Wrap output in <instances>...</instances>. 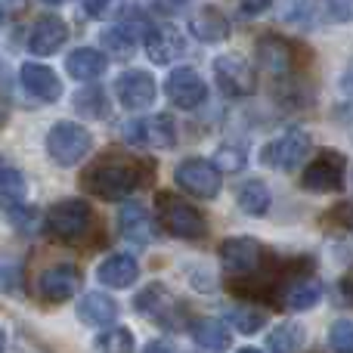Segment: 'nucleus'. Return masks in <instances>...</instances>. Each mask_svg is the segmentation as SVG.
Here are the masks:
<instances>
[{"label": "nucleus", "instance_id": "nucleus-1", "mask_svg": "<svg viewBox=\"0 0 353 353\" xmlns=\"http://www.w3.org/2000/svg\"><path fill=\"white\" fill-rule=\"evenodd\" d=\"M143 183H146V168H143V161L130 159V155H121V152L103 155V159H97L93 165H87V171L81 174V189H87L90 195L105 199V201L128 199Z\"/></svg>", "mask_w": 353, "mask_h": 353}, {"label": "nucleus", "instance_id": "nucleus-2", "mask_svg": "<svg viewBox=\"0 0 353 353\" xmlns=\"http://www.w3.org/2000/svg\"><path fill=\"white\" fill-rule=\"evenodd\" d=\"M155 208H159V223L171 232L174 239H186V242H195V239L208 236V220L192 201H186L176 192H159L155 195Z\"/></svg>", "mask_w": 353, "mask_h": 353}, {"label": "nucleus", "instance_id": "nucleus-3", "mask_svg": "<svg viewBox=\"0 0 353 353\" xmlns=\"http://www.w3.org/2000/svg\"><path fill=\"white\" fill-rule=\"evenodd\" d=\"M47 230L59 242H81L93 230V208L84 199H62L47 211Z\"/></svg>", "mask_w": 353, "mask_h": 353}, {"label": "nucleus", "instance_id": "nucleus-4", "mask_svg": "<svg viewBox=\"0 0 353 353\" xmlns=\"http://www.w3.org/2000/svg\"><path fill=\"white\" fill-rule=\"evenodd\" d=\"M90 146H93L90 130L78 121H56L47 134V155L59 168H72L78 161H84Z\"/></svg>", "mask_w": 353, "mask_h": 353}, {"label": "nucleus", "instance_id": "nucleus-5", "mask_svg": "<svg viewBox=\"0 0 353 353\" xmlns=\"http://www.w3.org/2000/svg\"><path fill=\"white\" fill-rule=\"evenodd\" d=\"M344 180H347V159L335 149H323L316 152V159L307 165L304 176H301V186L307 192L316 195H329V192H341Z\"/></svg>", "mask_w": 353, "mask_h": 353}, {"label": "nucleus", "instance_id": "nucleus-6", "mask_svg": "<svg viewBox=\"0 0 353 353\" xmlns=\"http://www.w3.org/2000/svg\"><path fill=\"white\" fill-rule=\"evenodd\" d=\"M263 245L251 236H232L220 245V263L232 279H254L263 270Z\"/></svg>", "mask_w": 353, "mask_h": 353}, {"label": "nucleus", "instance_id": "nucleus-7", "mask_svg": "<svg viewBox=\"0 0 353 353\" xmlns=\"http://www.w3.org/2000/svg\"><path fill=\"white\" fill-rule=\"evenodd\" d=\"M307 152H310V134L301 128H288L261 149V161L276 171H292L307 159Z\"/></svg>", "mask_w": 353, "mask_h": 353}, {"label": "nucleus", "instance_id": "nucleus-8", "mask_svg": "<svg viewBox=\"0 0 353 353\" xmlns=\"http://www.w3.org/2000/svg\"><path fill=\"white\" fill-rule=\"evenodd\" d=\"M174 180H176V186H180L183 192L195 195V199H217L223 176H220V171H217V165H214V161H208V159H186V161H180V165H176Z\"/></svg>", "mask_w": 353, "mask_h": 353}, {"label": "nucleus", "instance_id": "nucleus-9", "mask_svg": "<svg viewBox=\"0 0 353 353\" xmlns=\"http://www.w3.org/2000/svg\"><path fill=\"white\" fill-rule=\"evenodd\" d=\"M214 81H217V87L226 97H251L257 90L254 68L239 53H226L214 59Z\"/></svg>", "mask_w": 353, "mask_h": 353}, {"label": "nucleus", "instance_id": "nucleus-10", "mask_svg": "<svg viewBox=\"0 0 353 353\" xmlns=\"http://www.w3.org/2000/svg\"><path fill=\"white\" fill-rule=\"evenodd\" d=\"M124 140L137 143V146H159V149H171L176 143V128L174 118L159 112V115H146V118H134L124 124Z\"/></svg>", "mask_w": 353, "mask_h": 353}, {"label": "nucleus", "instance_id": "nucleus-11", "mask_svg": "<svg viewBox=\"0 0 353 353\" xmlns=\"http://www.w3.org/2000/svg\"><path fill=\"white\" fill-rule=\"evenodd\" d=\"M165 93H168V99H171L176 109L192 112L208 99V84H205V78H201L195 68L180 65V68H174V72L168 74Z\"/></svg>", "mask_w": 353, "mask_h": 353}, {"label": "nucleus", "instance_id": "nucleus-12", "mask_svg": "<svg viewBox=\"0 0 353 353\" xmlns=\"http://www.w3.org/2000/svg\"><path fill=\"white\" fill-rule=\"evenodd\" d=\"M115 97L128 112H146L155 103V97H159V87H155V78L149 72L130 68V72L118 74Z\"/></svg>", "mask_w": 353, "mask_h": 353}, {"label": "nucleus", "instance_id": "nucleus-13", "mask_svg": "<svg viewBox=\"0 0 353 353\" xmlns=\"http://www.w3.org/2000/svg\"><path fill=\"white\" fill-rule=\"evenodd\" d=\"M146 31H149V22H146V19H124V22H118V25H112V28H105L103 34H99V41H103V50L112 56V59L128 62L130 56L137 53L140 41L146 37Z\"/></svg>", "mask_w": 353, "mask_h": 353}, {"label": "nucleus", "instance_id": "nucleus-14", "mask_svg": "<svg viewBox=\"0 0 353 353\" xmlns=\"http://www.w3.org/2000/svg\"><path fill=\"white\" fill-rule=\"evenodd\" d=\"M81 282H84V276H81V270L74 267V263H56V267H47L41 273L37 292H41V298L50 301V304H65L68 298L78 294Z\"/></svg>", "mask_w": 353, "mask_h": 353}, {"label": "nucleus", "instance_id": "nucleus-15", "mask_svg": "<svg viewBox=\"0 0 353 353\" xmlns=\"http://www.w3.org/2000/svg\"><path fill=\"white\" fill-rule=\"evenodd\" d=\"M134 307L143 313V316H149L152 323L165 325V329H176V316H180V304L174 301V294L168 292L161 282H152V285H146L140 294L134 298Z\"/></svg>", "mask_w": 353, "mask_h": 353}, {"label": "nucleus", "instance_id": "nucleus-16", "mask_svg": "<svg viewBox=\"0 0 353 353\" xmlns=\"http://www.w3.org/2000/svg\"><path fill=\"white\" fill-rule=\"evenodd\" d=\"M118 232H121V239H128L130 245L146 248V245L155 242L159 226H155V217L140 205V201H128V205L118 211Z\"/></svg>", "mask_w": 353, "mask_h": 353}, {"label": "nucleus", "instance_id": "nucleus-17", "mask_svg": "<svg viewBox=\"0 0 353 353\" xmlns=\"http://www.w3.org/2000/svg\"><path fill=\"white\" fill-rule=\"evenodd\" d=\"M143 43H146V53L155 65H171V62H176L183 53H186V41H183V34L168 22L165 25H149Z\"/></svg>", "mask_w": 353, "mask_h": 353}, {"label": "nucleus", "instance_id": "nucleus-18", "mask_svg": "<svg viewBox=\"0 0 353 353\" xmlns=\"http://www.w3.org/2000/svg\"><path fill=\"white\" fill-rule=\"evenodd\" d=\"M19 81H22L25 90L34 99H41V103H56V99L62 97L59 74L50 65H41V62H25V65L19 68Z\"/></svg>", "mask_w": 353, "mask_h": 353}, {"label": "nucleus", "instance_id": "nucleus-19", "mask_svg": "<svg viewBox=\"0 0 353 353\" xmlns=\"http://www.w3.org/2000/svg\"><path fill=\"white\" fill-rule=\"evenodd\" d=\"M276 292H279V304L288 307V310H310L323 298V282L310 273H301V276H292Z\"/></svg>", "mask_w": 353, "mask_h": 353}, {"label": "nucleus", "instance_id": "nucleus-20", "mask_svg": "<svg viewBox=\"0 0 353 353\" xmlns=\"http://www.w3.org/2000/svg\"><path fill=\"white\" fill-rule=\"evenodd\" d=\"M68 41V25L59 16H41L28 31V50L34 56H53Z\"/></svg>", "mask_w": 353, "mask_h": 353}, {"label": "nucleus", "instance_id": "nucleus-21", "mask_svg": "<svg viewBox=\"0 0 353 353\" xmlns=\"http://www.w3.org/2000/svg\"><path fill=\"white\" fill-rule=\"evenodd\" d=\"M257 62H261L270 74H288L294 65V50L285 37L261 34L257 37Z\"/></svg>", "mask_w": 353, "mask_h": 353}, {"label": "nucleus", "instance_id": "nucleus-22", "mask_svg": "<svg viewBox=\"0 0 353 353\" xmlns=\"http://www.w3.org/2000/svg\"><path fill=\"white\" fill-rule=\"evenodd\" d=\"M78 319L84 325H97V329H112L118 319V301L103 292H87L78 301Z\"/></svg>", "mask_w": 353, "mask_h": 353}, {"label": "nucleus", "instance_id": "nucleus-23", "mask_svg": "<svg viewBox=\"0 0 353 353\" xmlns=\"http://www.w3.org/2000/svg\"><path fill=\"white\" fill-rule=\"evenodd\" d=\"M189 31H192V37L201 43H220L230 37V19H226L217 6H201V10L189 19Z\"/></svg>", "mask_w": 353, "mask_h": 353}, {"label": "nucleus", "instance_id": "nucleus-24", "mask_svg": "<svg viewBox=\"0 0 353 353\" xmlns=\"http://www.w3.org/2000/svg\"><path fill=\"white\" fill-rule=\"evenodd\" d=\"M65 68H68V74H72L74 81L90 84V81H97V78H103L105 74L109 59H105V53H99V50H93V47H78V50L68 53Z\"/></svg>", "mask_w": 353, "mask_h": 353}, {"label": "nucleus", "instance_id": "nucleus-25", "mask_svg": "<svg viewBox=\"0 0 353 353\" xmlns=\"http://www.w3.org/2000/svg\"><path fill=\"white\" fill-rule=\"evenodd\" d=\"M140 276V263L130 254H109L97 270V279L105 288H130Z\"/></svg>", "mask_w": 353, "mask_h": 353}, {"label": "nucleus", "instance_id": "nucleus-26", "mask_svg": "<svg viewBox=\"0 0 353 353\" xmlns=\"http://www.w3.org/2000/svg\"><path fill=\"white\" fill-rule=\"evenodd\" d=\"M189 332H192V341L199 344L201 350L208 353H226L230 350V329H226L220 319H211V316H201L195 319L192 325H189Z\"/></svg>", "mask_w": 353, "mask_h": 353}, {"label": "nucleus", "instance_id": "nucleus-27", "mask_svg": "<svg viewBox=\"0 0 353 353\" xmlns=\"http://www.w3.org/2000/svg\"><path fill=\"white\" fill-rule=\"evenodd\" d=\"M236 201L245 214H251V217H263V214L270 211V205H273V195H270V189H267L263 180H245L236 192Z\"/></svg>", "mask_w": 353, "mask_h": 353}, {"label": "nucleus", "instance_id": "nucleus-28", "mask_svg": "<svg viewBox=\"0 0 353 353\" xmlns=\"http://www.w3.org/2000/svg\"><path fill=\"white\" fill-rule=\"evenodd\" d=\"M304 341H307V332H304V325L301 323H279L273 332L267 335V347L270 353H298L301 347H304Z\"/></svg>", "mask_w": 353, "mask_h": 353}, {"label": "nucleus", "instance_id": "nucleus-29", "mask_svg": "<svg viewBox=\"0 0 353 353\" xmlns=\"http://www.w3.org/2000/svg\"><path fill=\"white\" fill-rule=\"evenodd\" d=\"M74 109L81 112L84 118H97V121H103V118L112 115V103H109V93H105V87H84V90H78V97H74Z\"/></svg>", "mask_w": 353, "mask_h": 353}, {"label": "nucleus", "instance_id": "nucleus-30", "mask_svg": "<svg viewBox=\"0 0 353 353\" xmlns=\"http://www.w3.org/2000/svg\"><path fill=\"white\" fill-rule=\"evenodd\" d=\"M0 292L3 294H22L25 292V270H22V261L6 251H0Z\"/></svg>", "mask_w": 353, "mask_h": 353}, {"label": "nucleus", "instance_id": "nucleus-31", "mask_svg": "<svg viewBox=\"0 0 353 353\" xmlns=\"http://www.w3.org/2000/svg\"><path fill=\"white\" fill-rule=\"evenodd\" d=\"M93 347H97V353H134V335H130V329L112 325V329L99 332Z\"/></svg>", "mask_w": 353, "mask_h": 353}, {"label": "nucleus", "instance_id": "nucleus-32", "mask_svg": "<svg viewBox=\"0 0 353 353\" xmlns=\"http://www.w3.org/2000/svg\"><path fill=\"white\" fill-rule=\"evenodd\" d=\"M226 319H230V325L236 332H242V335H254V332L263 329L267 313L257 310V307H232V310L226 313Z\"/></svg>", "mask_w": 353, "mask_h": 353}, {"label": "nucleus", "instance_id": "nucleus-33", "mask_svg": "<svg viewBox=\"0 0 353 353\" xmlns=\"http://www.w3.org/2000/svg\"><path fill=\"white\" fill-rule=\"evenodd\" d=\"M3 211H6V220H10L19 232H37L41 230V214H37L34 208L22 205V201H3Z\"/></svg>", "mask_w": 353, "mask_h": 353}, {"label": "nucleus", "instance_id": "nucleus-34", "mask_svg": "<svg viewBox=\"0 0 353 353\" xmlns=\"http://www.w3.org/2000/svg\"><path fill=\"white\" fill-rule=\"evenodd\" d=\"M0 199L3 201H22L25 199V176L19 168L0 161Z\"/></svg>", "mask_w": 353, "mask_h": 353}, {"label": "nucleus", "instance_id": "nucleus-35", "mask_svg": "<svg viewBox=\"0 0 353 353\" xmlns=\"http://www.w3.org/2000/svg\"><path fill=\"white\" fill-rule=\"evenodd\" d=\"M329 344L338 353H353V319H335L329 325Z\"/></svg>", "mask_w": 353, "mask_h": 353}, {"label": "nucleus", "instance_id": "nucleus-36", "mask_svg": "<svg viewBox=\"0 0 353 353\" xmlns=\"http://www.w3.org/2000/svg\"><path fill=\"white\" fill-rule=\"evenodd\" d=\"M214 165L217 171H239L245 168V146H232V143H223L214 155Z\"/></svg>", "mask_w": 353, "mask_h": 353}, {"label": "nucleus", "instance_id": "nucleus-37", "mask_svg": "<svg viewBox=\"0 0 353 353\" xmlns=\"http://www.w3.org/2000/svg\"><path fill=\"white\" fill-rule=\"evenodd\" d=\"M323 12L329 22H353V0H323Z\"/></svg>", "mask_w": 353, "mask_h": 353}, {"label": "nucleus", "instance_id": "nucleus-38", "mask_svg": "<svg viewBox=\"0 0 353 353\" xmlns=\"http://www.w3.org/2000/svg\"><path fill=\"white\" fill-rule=\"evenodd\" d=\"M189 3H192V0H152L155 12H161V16H176V12H183Z\"/></svg>", "mask_w": 353, "mask_h": 353}, {"label": "nucleus", "instance_id": "nucleus-39", "mask_svg": "<svg viewBox=\"0 0 353 353\" xmlns=\"http://www.w3.org/2000/svg\"><path fill=\"white\" fill-rule=\"evenodd\" d=\"M112 3H115V0H84V12L90 19H105L112 10Z\"/></svg>", "mask_w": 353, "mask_h": 353}, {"label": "nucleus", "instance_id": "nucleus-40", "mask_svg": "<svg viewBox=\"0 0 353 353\" xmlns=\"http://www.w3.org/2000/svg\"><path fill=\"white\" fill-rule=\"evenodd\" d=\"M270 0H239V10H242V16H257L261 10H267Z\"/></svg>", "mask_w": 353, "mask_h": 353}, {"label": "nucleus", "instance_id": "nucleus-41", "mask_svg": "<svg viewBox=\"0 0 353 353\" xmlns=\"http://www.w3.org/2000/svg\"><path fill=\"white\" fill-rule=\"evenodd\" d=\"M143 353H174V350L168 347L165 341H149L146 347H143Z\"/></svg>", "mask_w": 353, "mask_h": 353}, {"label": "nucleus", "instance_id": "nucleus-42", "mask_svg": "<svg viewBox=\"0 0 353 353\" xmlns=\"http://www.w3.org/2000/svg\"><path fill=\"white\" fill-rule=\"evenodd\" d=\"M341 288H344V294H347V301L353 304V270L347 276H344V282H341Z\"/></svg>", "mask_w": 353, "mask_h": 353}, {"label": "nucleus", "instance_id": "nucleus-43", "mask_svg": "<svg viewBox=\"0 0 353 353\" xmlns=\"http://www.w3.org/2000/svg\"><path fill=\"white\" fill-rule=\"evenodd\" d=\"M6 350V335H3V329H0V353Z\"/></svg>", "mask_w": 353, "mask_h": 353}, {"label": "nucleus", "instance_id": "nucleus-44", "mask_svg": "<svg viewBox=\"0 0 353 353\" xmlns=\"http://www.w3.org/2000/svg\"><path fill=\"white\" fill-rule=\"evenodd\" d=\"M43 3H50V6H59V3H65V0H43Z\"/></svg>", "mask_w": 353, "mask_h": 353}, {"label": "nucleus", "instance_id": "nucleus-45", "mask_svg": "<svg viewBox=\"0 0 353 353\" xmlns=\"http://www.w3.org/2000/svg\"><path fill=\"white\" fill-rule=\"evenodd\" d=\"M239 353H261V350H254V347H245V350H239Z\"/></svg>", "mask_w": 353, "mask_h": 353}, {"label": "nucleus", "instance_id": "nucleus-46", "mask_svg": "<svg viewBox=\"0 0 353 353\" xmlns=\"http://www.w3.org/2000/svg\"><path fill=\"white\" fill-rule=\"evenodd\" d=\"M3 22H6V16H3V10H0V28H3Z\"/></svg>", "mask_w": 353, "mask_h": 353}, {"label": "nucleus", "instance_id": "nucleus-47", "mask_svg": "<svg viewBox=\"0 0 353 353\" xmlns=\"http://www.w3.org/2000/svg\"><path fill=\"white\" fill-rule=\"evenodd\" d=\"M0 124H3V109H0Z\"/></svg>", "mask_w": 353, "mask_h": 353}, {"label": "nucleus", "instance_id": "nucleus-48", "mask_svg": "<svg viewBox=\"0 0 353 353\" xmlns=\"http://www.w3.org/2000/svg\"><path fill=\"white\" fill-rule=\"evenodd\" d=\"M350 230H353V217H350Z\"/></svg>", "mask_w": 353, "mask_h": 353}]
</instances>
